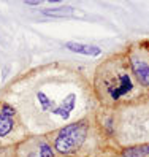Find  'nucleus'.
Instances as JSON below:
<instances>
[{
  "instance_id": "10",
  "label": "nucleus",
  "mask_w": 149,
  "mask_h": 157,
  "mask_svg": "<svg viewBox=\"0 0 149 157\" xmlns=\"http://www.w3.org/2000/svg\"><path fill=\"white\" fill-rule=\"evenodd\" d=\"M35 157H54L52 147L46 143V141H40L38 143V149H36V155Z\"/></svg>"
},
{
  "instance_id": "1",
  "label": "nucleus",
  "mask_w": 149,
  "mask_h": 157,
  "mask_svg": "<svg viewBox=\"0 0 149 157\" xmlns=\"http://www.w3.org/2000/svg\"><path fill=\"white\" fill-rule=\"evenodd\" d=\"M95 90L103 103H130L141 97L143 86L135 78L128 59L116 56L97 68Z\"/></svg>"
},
{
  "instance_id": "3",
  "label": "nucleus",
  "mask_w": 149,
  "mask_h": 157,
  "mask_svg": "<svg viewBox=\"0 0 149 157\" xmlns=\"http://www.w3.org/2000/svg\"><path fill=\"white\" fill-rule=\"evenodd\" d=\"M132 63V70H133V75L138 79V82L141 84L143 87L149 89V63L141 60V59H132L130 60Z\"/></svg>"
},
{
  "instance_id": "2",
  "label": "nucleus",
  "mask_w": 149,
  "mask_h": 157,
  "mask_svg": "<svg viewBox=\"0 0 149 157\" xmlns=\"http://www.w3.org/2000/svg\"><path fill=\"white\" fill-rule=\"evenodd\" d=\"M87 130L89 128L84 121H79V122H74V124L63 127L54 140L55 151L60 154H65V155L74 154L82 146V143L86 141Z\"/></svg>"
},
{
  "instance_id": "9",
  "label": "nucleus",
  "mask_w": 149,
  "mask_h": 157,
  "mask_svg": "<svg viewBox=\"0 0 149 157\" xmlns=\"http://www.w3.org/2000/svg\"><path fill=\"white\" fill-rule=\"evenodd\" d=\"M36 98H38V103H40V106L44 109V111H48V109H54V106H52V101H51V98L44 94L43 90H38L36 92Z\"/></svg>"
},
{
  "instance_id": "11",
  "label": "nucleus",
  "mask_w": 149,
  "mask_h": 157,
  "mask_svg": "<svg viewBox=\"0 0 149 157\" xmlns=\"http://www.w3.org/2000/svg\"><path fill=\"white\" fill-rule=\"evenodd\" d=\"M27 5H38L40 2H33V0H29V2H25Z\"/></svg>"
},
{
  "instance_id": "4",
  "label": "nucleus",
  "mask_w": 149,
  "mask_h": 157,
  "mask_svg": "<svg viewBox=\"0 0 149 157\" xmlns=\"http://www.w3.org/2000/svg\"><path fill=\"white\" fill-rule=\"evenodd\" d=\"M13 116H14V109L11 108V105L3 103L0 106V136H5L11 132Z\"/></svg>"
},
{
  "instance_id": "7",
  "label": "nucleus",
  "mask_w": 149,
  "mask_h": 157,
  "mask_svg": "<svg viewBox=\"0 0 149 157\" xmlns=\"http://www.w3.org/2000/svg\"><path fill=\"white\" fill-rule=\"evenodd\" d=\"M120 155L122 157H149V143L125 147V149H122Z\"/></svg>"
},
{
  "instance_id": "6",
  "label": "nucleus",
  "mask_w": 149,
  "mask_h": 157,
  "mask_svg": "<svg viewBox=\"0 0 149 157\" xmlns=\"http://www.w3.org/2000/svg\"><path fill=\"white\" fill-rule=\"evenodd\" d=\"M65 46H67V49H70V51H73V52L86 54V56H98V54L101 52V49L97 48V46L82 44V43H73V41H68Z\"/></svg>"
},
{
  "instance_id": "8",
  "label": "nucleus",
  "mask_w": 149,
  "mask_h": 157,
  "mask_svg": "<svg viewBox=\"0 0 149 157\" xmlns=\"http://www.w3.org/2000/svg\"><path fill=\"white\" fill-rule=\"evenodd\" d=\"M41 13L46 16H71V14H74V8H71V6L46 8V10H41Z\"/></svg>"
},
{
  "instance_id": "5",
  "label": "nucleus",
  "mask_w": 149,
  "mask_h": 157,
  "mask_svg": "<svg viewBox=\"0 0 149 157\" xmlns=\"http://www.w3.org/2000/svg\"><path fill=\"white\" fill-rule=\"evenodd\" d=\"M74 106H76V95H74V94H68V95H65L62 98L59 106H55L52 113L55 116L62 117V119H68L70 114H71V111L74 109Z\"/></svg>"
}]
</instances>
